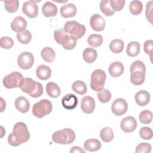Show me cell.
Masks as SVG:
<instances>
[{
	"instance_id": "obj_48",
	"label": "cell",
	"mask_w": 153,
	"mask_h": 153,
	"mask_svg": "<svg viewBox=\"0 0 153 153\" xmlns=\"http://www.w3.org/2000/svg\"><path fill=\"white\" fill-rule=\"evenodd\" d=\"M85 151L84 150H83L82 149H81V148H80L79 146H73L71 150H70V152H85Z\"/></svg>"
},
{
	"instance_id": "obj_21",
	"label": "cell",
	"mask_w": 153,
	"mask_h": 153,
	"mask_svg": "<svg viewBox=\"0 0 153 153\" xmlns=\"http://www.w3.org/2000/svg\"><path fill=\"white\" fill-rule=\"evenodd\" d=\"M36 76L41 80H47L51 75V70L50 68L45 65H39L36 71Z\"/></svg>"
},
{
	"instance_id": "obj_40",
	"label": "cell",
	"mask_w": 153,
	"mask_h": 153,
	"mask_svg": "<svg viewBox=\"0 0 153 153\" xmlns=\"http://www.w3.org/2000/svg\"><path fill=\"white\" fill-rule=\"evenodd\" d=\"M67 35V33L65 31L64 29H59L56 30L54 32V38L56 42L62 45L65 37Z\"/></svg>"
},
{
	"instance_id": "obj_46",
	"label": "cell",
	"mask_w": 153,
	"mask_h": 153,
	"mask_svg": "<svg viewBox=\"0 0 153 153\" xmlns=\"http://www.w3.org/2000/svg\"><path fill=\"white\" fill-rule=\"evenodd\" d=\"M152 47H153V41L151 39L146 41L143 44V50L145 53L147 54H149L150 56H151Z\"/></svg>"
},
{
	"instance_id": "obj_45",
	"label": "cell",
	"mask_w": 153,
	"mask_h": 153,
	"mask_svg": "<svg viewBox=\"0 0 153 153\" xmlns=\"http://www.w3.org/2000/svg\"><path fill=\"white\" fill-rule=\"evenodd\" d=\"M152 1H149L147 2L146 5V10H145V16L146 17V19L151 23L152 24Z\"/></svg>"
},
{
	"instance_id": "obj_3",
	"label": "cell",
	"mask_w": 153,
	"mask_h": 153,
	"mask_svg": "<svg viewBox=\"0 0 153 153\" xmlns=\"http://www.w3.org/2000/svg\"><path fill=\"white\" fill-rule=\"evenodd\" d=\"M64 30L67 33L74 36L76 39H80L85 33V27L75 20L68 21L65 23Z\"/></svg>"
},
{
	"instance_id": "obj_33",
	"label": "cell",
	"mask_w": 153,
	"mask_h": 153,
	"mask_svg": "<svg viewBox=\"0 0 153 153\" xmlns=\"http://www.w3.org/2000/svg\"><path fill=\"white\" fill-rule=\"evenodd\" d=\"M77 43V39L71 35H67L62 42V47L65 50H71L74 49Z\"/></svg>"
},
{
	"instance_id": "obj_5",
	"label": "cell",
	"mask_w": 153,
	"mask_h": 153,
	"mask_svg": "<svg viewBox=\"0 0 153 153\" xmlns=\"http://www.w3.org/2000/svg\"><path fill=\"white\" fill-rule=\"evenodd\" d=\"M106 78L105 72L102 69L94 70L91 75L90 87L94 91H99L103 88Z\"/></svg>"
},
{
	"instance_id": "obj_28",
	"label": "cell",
	"mask_w": 153,
	"mask_h": 153,
	"mask_svg": "<svg viewBox=\"0 0 153 153\" xmlns=\"http://www.w3.org/2000/svg\"><path fill=\"white\" fill-rule=\"evenodd\" d=\"M100 137L104 142H109L112 141L114 137L113 130L109 127H103L100 131Z\"/></svg>"
},
{
	"instance_id": "obj_11",
	"label": "cell",
	"mask_w": 153,
	"mask_h": 153,
	"mask_svg": "<svg viewBox=\"0 0 153 153\" xmlns=\"http://www.w3.org/2000/svg\"><path fill=\"white\" fill-rule=\"evenodd\" d=\"M137 127V121L136 119L131 116H128L124 118L120 123L121 129L126 133H131L135 130Z\"/></svg>"
},
{
	"instance_id": "obj_26",
	"label": "cell",
	"mask_w": 153,
	"mask_h": 153,
	"mask_svg": "<svg viewBox=\"0 0 153 153\" xmlns=\"http://www.w3.org/2000/svg\"><path fill=\"white\" fill-rule=\"evenodd\" d=\"M97 51L93 48H86L82 53V57L84 60L88 63L94 62L97 59Z\"/></svg>"
},
{
	"instance_id": "obj_27",
	"label": "cell",
	"mask_w": 153,
	"mask_h": 153,
	"mask_svg": "<svg viewBox=\"0 0 153 153\" xmlns=\"http://www.w3.org/2000/svg\"><path fill=\"white\" fill-rule=\"evenodd\" d=\"M140 45L137 41H131L127 46L126 53L130 57H135L140 53Z\"/></svg>"
},
{
	"instance_id": "obj_13",
	"label": "cell",
	"mask_w": 153,
	"mask_h": 153,
	"mask_svg": "<svg viewBox=\"0 0 153 153\" xmlns=\"http://www.w3.org/2000/svg\"><path fill=\"white\" fill-rule=\"evenodd\" d=\"M95 105V100L91 96H84L81 99V110L85 114H91L94 110Z\"/></svg>"
},
{
	"instance_id": "obj_41",
	"label": "cell",
	"mask_w": 153,
	"mask_h": 153,
	"mask_svg": "<svg viewBox=\"0 0 153 153\" xmlns=\"http://www.w3.org/2000/svg\"><path fill=\"white\" fill-rule=\"evenodd\" d=\"M136 71H141L146 72V66L143 62L140 60H136L131 65L130 68V73Z\"/></svg>"
},
{
	"instance_id": "obj_37",
	"label": "cell",
	"mask_w": 153,
	"mask_h": 153,
	"mask_svg": "<svg viewBox=\"0 0 153 153\" xmlns=\"http://www.w3.org/2000/svg\"><path fill=\"white\" fill-rule=\"evenodd\" d=\"M139 118L142 124H149L152 120V113L149 110H143L140 112Z\"/></svg>"
},
{
	"instance_id": "obj_22",
	"label": "cell",
	"mask_w": 153,
	"mask_h": 153,
	"mask_svg": "<svg viewBox=\"0 0 153 153\" xmlns=\"http://www.w3.org/2000/svg\"><path fill=\"white\" fill-rule=\"evenodd\" d=\"M101 146V143L96 139H89L84 143V149L89 152L97 151L100 149Z\"/></svg>"
},
{
	"instance_id": "obj_35",
	"label": "cell",
	"mask_w": 153,
	"mask_h": 153,
	"mask_svg": "<svg viewBox=\"0 0 153 153\" xmlns=\"http://www.w3.org/2000/svg\"><path fill=\"white\" fill-rule=\"evenodd\" d=\"M100 9L103 14L106 16H111L114 14V11L111 8L109 0H103L100 3Z\"/></svg>"
},
{
	"instance_id": "obj_19",
	"label": "cell",
	"mask_w": 153,
	"mask_h": 153,
	"mask_svg": "<svg viewBox=\"0 0 153 153\" xmlns=\"http://www.w3.org/2000/svg\"><path fill=\"white\" fill-rule=\"evenodd\" d=\"M43 15L46 17H54L57 14V8L56 5L50 1L45 2L42 8Z\"/></svg>"
},
{
	"instance_id": "obj_15",
	"label": "cell",
	"mask_w": 153,
	"mask_h": 153,
	"mask_svg": "<svg viewBox=\"0 0 153 153\" xmlns=\"http://www.w3.org/2000/svg\"><path fill=\"white\" fill-rule=\"evenodd\" d=\"M27 26V22L22 16L16 17L11 23V29L17 33L22 32L26 29Z\"/></svg>"
},
{
	"instance_id": "obj_17",
	"label": "cell",
	"mask_w": 153,
	"mask_h": 153,
	"mask_svg": "<svg viewBox=\"0 0 153 153\" xmlns=\"http://www.w3.org/2000/svg\"><path fill=\"white\" fill-rule=\"evenodd\" d=\"M60 14L64 18H69L74 17L77 11L76 6L72 3L65 4L62 6L60 9Z\"/></svg>"
},
{
	"instance_id": "obj_6",
	"label": "cell",
	"mask_w": 153,
	"mask_h": 153,
	"mask_svg": "<svg viewBox=\"0 0 153 153\" xmlns=\"http://www.w3.org/2000/svg\"><path fill=\"white\" fill-rule=\"evenodd\" d=\"M13 134L17 140L22 144L26 142L30 138V133L25 123L20 121L16 123L13 127Z\"/></svg>"
},
{
	"instance_id": "obj_30",
	"label": "cell",
	"mask_w": 153,
	"mask_h": 153,
	"mask_svg": "<svg viewBox=\"0 0 153 153\" xmlns=\"http://www.w3.org/2000/svg\"><path fill=\"white\" fill-rule=\"evenodd\" d=\"M72 88L75 93L79 95H84L87 90L85 82L80 80L74 81L72 85Z\"/></svg>"
},
{
	"instance_id": "obj_18",
	"label": "cell",
	"mask_w": 153,
	"mask_h": 153,
	"mask_svg": "<svg viewBox=\"0 0 153 153\" xmlns=\"http://www.w3.org/2000/svg\"><path fill=\"white\" fill-rule=\"evenodd\" d=\"M124 70L123 64L120 62H114L112 63L108 68V72L112 77H118L121 75Z\"/></svg>"
},
{
	"instance_id": "obj_2",
	"label": "cell",
	"mask_w": 153,
	"mask_h": 153,
	"mask_svg": "<svg viewBox=\"0 0 153 153\" xmlns=\"http://www.w3.org/2000/svg\"><path fill=\"white\" fill-rule=\"evenodd\" d=\"M52 139L58 144H70L75 140V134L72 129L65 128L55 131L52 135Z\"/></svg>"
},
{
	"instance_id": "obj_32",
	"label": "cell",
	"mask_w": 153,
	"mask_h": 153,
	"mask_svg": "<svg viewBox=\"0 0 153 153\" xmlns=\"http://www.w3.org/2000/svg\"><path fill=\"white\" fill-rule=\"evenodd\" d=\"M143 9V4L140 1H132L130 2L129 5L130 12L135 16L140 14Z\"/></svg>"
},
{
	"instance_id": "obj_9",
	"label": "cell",
	"mask_w": 153,
	"mask_h": 153,
	"mask_svg": "<svg viewBox=\"0 0 153 153\" xmlns=\"http://www.w3.org/2000/svg\"><path fill=\"white\" fill-rule=\"evenodd\" d=\"M128 104L126 100L122 98H118L115 100L111 106L112 113L117 116L124 115L127 111Z\"/></svg>"
},
{
	"instance_id": "obj_14",
	"label": "cell",
	"mask_w": 153,
	"mask_h": 153,
	"mask_svg": "<svg viewBox=\"0 0 153 153\" xmlns=\"http://www.w3.org/2000/svg\"><path fill=\"white\" fill-rule=\"evenodd\" d=\"M78 103V97L74 94H67L62 99V104L64 108L71 110L76 108Z\"/></svg>"
},
{
	"instance_id": "obj_29",
	"label": "cell",
	"mask_w": 153,
	"mask_h": 153,
	"mask_svg": "<svg viewBox=\"0 0 153 153\" xmlns=\"http://www.w3.org/2000/svg\"><path fill=\"white\" fill-rule=\"evenodd\" d=\"M124 43L121 39H115L112 40L109 45L110 50L114 53H121L124 49Z\"/></svg>"
},
{
	"instance_id": "obj_42",
	"label": "cell",
	"mask_w": 153,
	"mask_h": 153,
	"mask_svg": "<svg viewBox=\"0 0 153 153\" xmlns=\"http://www.w3.org/2000/svg\"><path fill=\"white\" fill-rule=\"evenodd\" d=\"M125 0H110L109 4L114 11H121L125 4Z\"/></svg>"
},
{
	"instance_id": "obj_10",
	"label": "cell",
	"mask_w": 153,
	"mask_h": 153,
	"mask_svg": "<svg viewBox=\"0 0 153 153\" xmlns=\"http://www.w3.org/2000/svg\"><path fill=\"white\" fill-rule=\"evenodd\" d=\"M37 1H29L23 3L22 6L23 13L29 18H35L38 14V6L36 4Z\"/></svg>"
},
{
	"instance_id": "obj_4",
	"label": "cell",
	"mask_w": 153,
	"mask_h": 153,
	"mask_svg": "<svg viewBox=\"0 0 153 153\" xmlns=\"http://www.w3.org/2000/svg\"><path fill=\"white\" fill-rule=\"evenodd\" d=\"M52 109L51 102L47 99H42L33 105L32 113L35 117L41 118L49 114L51 112Z\"/></svg>"
},
{
	"instance_id": "obj_24",
	"label": "cell",
	"mask_w": 153,
	"mask_h": 153,
	"mask_svg": "<svg viewBox=\"0 0 153 153\" xmlns=\"http://www.w3.org/2000/svg\"><path fill=\"white\" fill-rule=\"evenodd\" d=\"M46 91L47 94L53 98L59 97L61 93V90L59 86L53 82H50L47 84Z\"/></svg>"
},
{
	"instance_id": "obj_23",
	"label": "cell",
	"mask_w": 153,
	"mask_h": 153,
	"mask_svg": "<svg viewBox=\"0 0 153 153\" xmlns=\"http://www.w3.org/2000/svg\"><path fill=\"white\" fill-rule=\"evenodd\" d=\"M145 73L141 71H136L131 73L130 81L135 85L142 84L145 79Z\"/></svg>"
},
{
	"instance_id": "obj_16",
	"label": "cell",
	"mask_w": 153,
	"mask_h": 153,
	"mask_svg": "<svg viewBox=\"0 0 153 153\" xmlns=\"http://www.w3.org/2000/svg\"><path fill=\"white\" fill-rule=\"evenodd\" d=\"M136 103L140 106H146L150 100V94L146 90H140L137 92L134 96Z\"/></svg>"
},
{
	"instance_id": "obj_8",
	"label": "cell",
	"mask_w": 153,
	"mask_h": 153,
	"mask_svg": "<svg viewBox=\"0 0 153 153\" xmlns=\"http://www.w3.org/2000/svg\"><path fill=\"white\" fill-rule=\"evenodd\" d=\"M17 63L21 69H29L34 63V57L30 52H23L18 57Z\"/></svg>"
},
{
	"instance_id": "obj_31",
	"label": "cell",
	"mask_w": 153,
	"mask_h": 153,
	"mask_svg": "<svg viewBox=\"0 0 153 153\" xmlns=\"http://www.w3.org/2000/svg\"><path fill=\"white\" fill-rule=\"evenodd\" d=\"M87 43L93 47H98L103 43V37L99 34H91L87 39Z\"/></svg>"
},
{
	"instance_id": "obj_36",
	"label": "cell",
	"mask_w": 153,
	"mask_h": 153,
	"mask_svg": "<svg viewBox=\"0 0 153 153\" xmlns=\"http://www.w3.org/2000/svg\"><path fill=\"white\" fill-rule=\"evenodd\" d=\"M97 96L99 101L102 103H107L111 99V92L108 89L105 88H103L98 91Z\"/></svg>"
},
{
	"instance_id": "obj_25",
	"label": "cell",
	"mask_w": 153,
	"mask_h": 153,
	"mask_svg": "<svg viewBox=\"0 0 153 153\" xmlns=\"http://www.w3.org/2000/svg\"><path fill=\"white\" fill-rule=\"evenodd\" d=\"M41 56L42 59L48 63L53 62L56 57V53L54 50L49 47H46L43 48L41 51Z\"/></svg>"
},
{
	"instance_id": "obj_1",
	"label": "cell",
	"mask_w": 153,
	"mask_h": 153,
	"mask_svg": "<svg viewBox=\"0 0 153 153\" xmlns=\"http://www.w3.org/2000/svg\"><path fill=\"white\" fill-rule=\"evenodd\" d=\"M20 88L22 91L34 98L40 97L43 93L42 85L30 78H24Z\"/></svg>"
},
{
	"instance_id": "obj_34",
	"label": "cell",
	"mask_w": 153,
	"mask_h": 153,
	"mask_svg": "<svg viewBox=\"0 0 153 153\" xmlns=\"http://www.w3.org/2000/svg\"><path fill=\"white\" fill-rule=\"evenodd\" d=\"M17 39L21 44H27L32 39V34L30 31L25 29L22 32L17 33Z\"/></svg>"
},
{
	"instance_id": "obj_49",
	"label": "cell",
	"mask_w": 153,
	"mask_h": 153,
	"mask_svg": "<svg viewBox=\"0 0 153 153\" xmlns=\"http://www.w3.org/2000/svg\"><path fill=\"white\" fill-rule=\"evenodd\" d=\"M1 112H2L5 109V106H6L5 102L4 100V99L2 97H1Z\"/></svg>"
},
{
	"instance_id": "obj_20",
	"label": "cell",
	"mask_w": 153,
	"mask_h": 153,
	"mask_svg": "<svg viewBox=\"0 0 153 153\" xmlns=\"http://www.w3.org/2000/svg\"><path fill=\"white\" fill-rule=\"evenodd\" d=\"M15 107L21 113H26L29 110L30 103L26 97L20 96L15 100Z\"/></svg>"
},
{
	"instance_id": "obj_39",
	"label": "cell",
	"mask_w": 153,
	"mask_h": 153,
	"mask_svg": "<svg viewBox=\"0 0 153 153\" xmlns=\"http://www.w3.org/2000/svg\"><path fill=\"white\" fill-rule=\"evenodd\" d=\"M140 137L145 140H150L153 136L152 129L148 127H143L139 130Z\"/></svg>"
},
{
	"instance_id": "obj_43",
	"label": "cell",
	"mask_w": 153,
	"mask_h": 153,
	"mask_svg": "<svg viewBox=\"0 0 153 153\" xmlns=\"http://www.w3.org/2000/svg\"><path fill=\"white\" fill-rule=\"evenodd\" d=\"M0 45L2 48L10 49L13 46L14 41L13 39L10 37L3 36L1 38Z\"/></svg>"
},
{
	"instance_id": "obj_12",
	"label": "cell",
	"mask_w": 153,
	"mask_h": 153,
	"mask_svg": "<svg viewBox=\"0 0 153 153\" xmlns=\"http://www.w3.org/2000/svg\"><path fill=\"white\" fill-rule=\"evenodd\" d=\"M90 24L91 28L97 32L103 30L106 26L105 20L103 17L99 14H94L91 17Z\"/></svg>"
},
{
	"instance_id": "obj_38",
	"label": "cell",
	"mask_w": 153,
	"mask_h": 153,
	"mask_svg": "<svg viewBox=\"0 0 153 153\" xmlns=\"http://www.w3.org/2000/svg\"><path fill=\"white\" fill-rule=\"evenodd\" d=\"M4 6L5 10L10 13H14L18 10L19 2L17 0L4 1Z\"/></svg>"
},
{
	"instance_id": "obj_7",
	"label": "cell",
	"mask_w": 153,
	"mask_h": 153,
	"mask_svg": "<svg viewBox=\"0 0 153 153\" xmlns=\"http://www.w3.org/2000/svg\"><path fill=\"white\" fill-rule=\"evenodd\" d=\"M23 75L19 72H13L7 75L2 80L4 87L8 89L20 87L23 79Z\"/></svg>"
},
{
	"instance_id": "obj_47",
	"label": "cell",
	"mask_w": 153,
	"mask_h": 153,
	"mask_svg": "<svg viewBox=\"0 0 153 153\" xmlns=\"http://www.w3.org/2000/svg\"><path fill=\"white\" fill-rule=\"evenodd\" d=\"M8 143L13 146H19L20 145H21L16 139V137H14L13 133H11L8 137Z\"/></svg>"
},
{
	"instance_id": "obj_44",
	"label": "cell",
	"mask_w": 153,
	"mask_h": 153,
	"mask_svg": "<svg viewBox=\"0 0 153 153\" xmlns=\"http://www.w3.org/2000/svg\"><path fill=\"white\" fill-rule=\"evenodd\" d=\"M151 151V145L148 143H140L136 148V153H149Z\"/></svg>"
}]
</instances>
